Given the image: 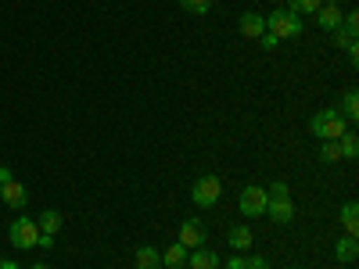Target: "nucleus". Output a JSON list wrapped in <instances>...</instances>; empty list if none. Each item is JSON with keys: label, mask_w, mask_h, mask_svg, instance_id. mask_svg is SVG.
I'll use <instances>...</instances> for the list:
<instances>
[{"label": "nucleus", "mask_w": 359, "mask_h": 269, "mask_svg": "<svg viewBox=\"0 0 359 269\" xmlns=\"http://www.w3.org/2000/svg\"><path fill=\"white\" fill-rule=\"evenodd\" d=\"M302 29H306L302 15H294L287 8H277V11L266 15V33H273L277 40H298V36H302Z\"/></svg>", "instance_id": "f257e3e1"}, {"label": "nucleus", "mask_w": 359, "mask_h": 269, "mask_svg": "<svg viewBox=\"0 0 359 269\" xmlns=\"http://www.w3.org/2000/svg\"><path fill=\"white\" fill-rule=\"evenodd\" d=\"M309 130H313V137H320V140H338L341 133H348V123L341 118L338 108H323V111H316V115L309 118Z\"/></svg>", "instance_id": "f03ea898"}, {"label": "nucleus", "mask_w": 359, "mask_h": 269, "mask_svg": "<svg viewBox=\"0 0 359 269\" xmlns=\"http://www.w3.org/2000/svg\"><path fill=\"white\" fill-rule=\"evenodd\" d=\"M219 194H223V179L219 176H198L194 179V187H191V201L198 205V208H212L216 201H219Z\"/></svg>", "instance_id": "7ed1b4c3"}, {"label": "nucleus", "mask_w": 359, "mask_h": 269, "mask_svg": "<svg viewBox=\"0 0 359 269\" xmlns=\"http://www.w3.org/2000/svg\"><path fill=\"white\" fill-rule=\"evenodd\" d=\"M8 237H11V244L18 248V251H29V248H36V241H40V226H36V219H15L11 226H8Z\"/></svg>", "instance_id": "20e7f679"}, {"label": "nucleus", "mask_w": 359, "mask_h": 269, "mask_svg": "<svg viewBox=\"0 0 359 269\" xmlns=\"http://www.w3.org/2000/svg\"><path fill=\"white\" fill-rule=\"evenodd\" d=\"M266 205H269V194L266 187H245L241 198H237V208H241V216L245 219H255V216H266Z\"/></svg>", "instance_id": "39448f33"}, {"label": "nucleus", "mask_w": 359, "mask_h": 269, "mask_svg": "<svg viewBox=\"0 0 359 269\" xmlns=\"http://www.w3.org/2000/svg\"><path fill=\"white\" fill-rule=\"evenodd\" d=\"M266 216L273 219L277 226H287L294 219V205H291V194H269V205H266Z\"/></svg>", "instance_id": "423d86ee"}, {"label": "nucleus", "mask_w": 359, "mask_h": 269, "mask_svg": "<svg viewBox=\"0 0 359 269\" xmlns=\"http://www.w3.org/2000/svg\"><path fill=\"white\" fill-rule=\"evenodd\" d=\"M205 241H208V230H205L198 219L180 223V244H184L187 251H194V248H205Z\"/></svg>", "instance_id": "0eeeda50"}, {"label": "nucleus", "mask_w": 359, "mask_h": 269, "mask_svg": "<svg viewBox=\"0 0 359 269\" xmlns=\"http://www.w3.org/2000/svg\"><path fill=\"white\" fill-rule=\"evenodd\" d=\"M0 201H4L8 208H15V212H18V208H25V201H29V191L18 184V179H11V184L0 187Z\"/></svg>", "instance_id": "6e6552de"}, {"label": "nucleus", "mask_w": 359, "mask_h": 269, "mask_svg": "<svg viewBox=\"0 0 359 269\" xmlns=\"http://www.w3.org/2000/svg\"><path fill=\"white\" fill-rule=\"evenodd\" d=\"M226 241H230V248H233V251H252L255 233H252V226H248V223H237V226L226 233Z\"/></svg>", "instance_id": "1a4fd4ad"}, {"label": "nucleus", "mask_w": 359, "mask_h": 269, "mask_svg": "<svg viewBox=\"0 0 359 269\" xmlns=\"http://www.w3.org/2000/svg\"><path fill=\"white\" fill-rule=\"evenodd\" d=\"M313 18H316V25H320V29H327V33H334V29L341 25V18H345V15H341V8H338V4H323Z\"/></svg>", "instance_id": "9d476101"}, {"label": "nucleus", "mask_w": 359, "mask_h": 269, "mask_svg": "<svg viewBox=\"0 0 359 269\" xmlns=\"http://www.w3.org/2000/svg\"><path fill=\"white\" fill-rule=\"evenodd\" d=\"M237 29H241V36L259 40V36L266 33V18H262V15H255V11H245V15H241V25H237Z\"/></svg>", "instance_id": "9b49d317"}, {"label": "nucleus", "mask_w": 359, "mask_h": 269, "mask_svg": "<svg viewBox=\"0 0 359 269\" xmlns=\"http://www.w3.org/2000/svg\"><path fill=\"white\" fill-rule=\"evenodd\" d=\"M355 255H359V241L352 233H345V237H338L334 241V258L338 262H355Z\"/></svg>", "instance_id": "f8f14e48"}, {"label": "nucleus", "mask_w": 359, "mask_h": 269, "mask_svg": "<svg viewBox=\"0 0 359 269\" xmlns=\"http://www.w3.org/2000/svg\"><path fill=\"white\" fill-rule=\"evenodd\" d=\"M187 265L191 269H219V255L205 251V248H194V251H187Z\"/></svg>", "instance_id": "ddd939ff"}, {"label": "nucleus", "mask_w": 359, "mask_h": 269, "mask_svg": "<svg viewBox=\"0 0 359 269\" xmlns=\"http://www.w3.org/2000/svg\"><path fill=\"white\" fill-rule=\"evenodd\" d=\"M184 265H187V248L180 244V241L162 251V269H184Z\"/></svg>", "instance_id": "4468645a"}, {"label": "nucleus", "mask_w": 359, "mask_h": 269, "mask_svg": "<svg viewBox=\"0 0 359 269\" xmlns=\"http://www.w3.org/2000/svg\"><path fill=\"white\" fill-rule=\"evenodd\" d=\"M133 269H162V251L151 248V244L137 248V265Z\"/></svg>", "instance_id": "2eb2a0df"}, {"label": "nucleus", "mask_w": 359, "mask_h": 269, "mask_svg": "<svg viewBox=\"0 0 359 269\" xmlns=\"http://www.w3.org/2000/svg\"><path fill=\"white\" fill-rule=\"evenodd\" d=\"M341 118H345V123H355V118H359V94H355V86H348L345 97H341Z\"/></svg>", "instance_id": "dca6fc26"}, {"label": "nucleus", "mask_w": 359, "mask_h": 269, "mask_svg": "<svg viewBox=\"0 0 359 269\" xmlns=\"http://www.w3.org/2000/svg\"><path fill=\"white\" fill-rule=\"evenodd\" d=\"M341 226H345V233H359V205L355 201H345L341 205Z\"/></svg>", "instance_id": "f3484780"}, {"label": "nucleus", "mask_w": 359, "mask_h": 269, "mask_svg": "<svg viewBox=\"0 0 359 269\" xmlns=\"http://www.w3.org/2000/svg\"><path fill=\"white\" fill-rule=\"evenodd\" d=\"M36 226H40V233H57V230H62V212H54V208H47V212L36 219Z\"/></svg>", "instance_id": "a211bd4d"}, {"label": "nucleus", "mask_w": 359, "mask_h": 269, "mask_svg": "<svg viewBox=\"0 0 359 269\" xmlns=\"http://www.w3.org/2000/svg\"><path fill=\"white\" fill-rule=\"evenodd\" d=\"M338 147H341V158H348V162L359 158V140H355V133H341V137H338Z\"/></svg>", "instance_id": "6ab92c4d"}, {"label": "nucleus", "mask_w": 359, "mask_h": 269, "mask_svg": "<svg viewBox=\"0 0 359 269\" xmlns=\"http://www.w3.org/2000/svg\"><path fill=\"white\" fill-rule=\"evenodd\" d=\"M323 8V0H287V11H294V15H316Z\"/></svg>", "instance_id": "aec40b11"}, {"label": "nucleus", "mask_w": 359, "mask_h": 269, "mask_svg": "<svg viewBox=\"0 0 359 269\" xmlns=\"http://www.w3.org/2000/svg\"><path fill=\"white\" fill-rule=\"evenodd\" d=\"M320 162H341L338 140H320Z\"/></svg>", "instance_id": "412c9836"}, {"label": "nucleus", "mask_w": 359, "mask_h": 269, "mask_svg": "<svg viewBox=\"0 0 359 269\" xmlns=\"http://www.w3.org/2000/svg\"><path fill=\"white\" fill-rule=\"evenodd\" d=\"M180 8L191 11V15H208V8H212V0H180Z\"/></svg>", "instance_id": "4be33fe9"}, {"label": "nucleus", "mask_w": 359, "mask_h": 269, "mask_svg": "<svg viewBox=\"0 0 359 269\" xmlns=\"http://www.w3.org/2000/svg\"><path fill=\"white\" fill-rule=\"evenodd\" d=\"M245 269H269V262L262 255H252V258H245Z\"/></svg>", "instance_id": "5701e85b"}, {"label": "nucleus", "mask_w": 359, "mask_h": 269, "mask_svg": "<svg viewBox=\"0 0 359 269\" xmlns=\"http://www.w3.org/2000/svg\"><path fill=\"white\" fill-rule=\"evenodd\" d=\"M259 43H262L266 50H277V43H280V40H277L273 33H262V36H259Z\"/></svg>", "instance_id": "b1692460"}, {"label": "nucleus", "mask_w": 359, "mask_h": 269, "mask_svg": "<svg viewBox=\"0 0 359 269\" xmlns=\"http://www.w3.org/2000/svg\"><path fill=\"white\" fill-rule=\"evenodd\" d=\"M36 248L50 251V248H54V237H50V233H40V241H36Z\"/></svg>", "instance_id": "393cba45"}, {"label": "nucleus", "mask_w": 359, "mask_h": 269, "mask_svg": "<svg viewBox=\"0 0 359 269\" xmlns=\"http://www.w3.org/2000/svg\"><path fill=\"white\" fill-rule=\"evenodd\" d=\"M226 269H245V255H230L226 258Z\"/></svg>", "instance_id": "a878e982"}, {"label": "nucleus", "mask_w": 359, "mask_h": 269, "mask_svg": "<svg viewBox=\"0 0 359 269\" xmlns=\"http://www.w3.org/2000/svg\"><path fill=\"white\" fill-rule=\"evenodd\" d=\"M11 179H15V176H11V169H8V165H0V187L11 184Z\"/></svg>", "instance_id": "bb28decb"}, {"label": "nucleus", "mask_w": 359, "mask_h": 269, "mask_svg": "<svg viewBox=\"0 0 359 269\" xmlns=\"http://www.w3.org/2000/svg\"><path fill=\"white\" fill-rule=\"evenodd\" d=\"M0 269H18V262H11V258H0Z\"/></svg>", "instance_id": "cd10ccee"}, {"label": "nucleus", "mask_w": 359, "mask_h": 269, "mask_svg": "<svg viewBox=\"0 0 359 269\" xmlns=\"http://www.w3.org/2000/svg\"><path fill=\"white\" fill-rule=\"evenodd\" d=\"M29 269H50V265L47 262H36V265H29Z\"/></svg>", "instance_id": "c85d7f7f"}, {"label": "nucleus", "mask_w": 359, "mask_h": 269, "mask_svg": "<svg viewBox=\"0 0 359 269\" xmlns=\"http://www.w3.org/2000/svg\"><path fill=\"white\" fill-rule=\"evenodd\" d=\"M323 4H338V0H323Z\"/></svg>", "instance_id": "c756f323"}]
</instances>
